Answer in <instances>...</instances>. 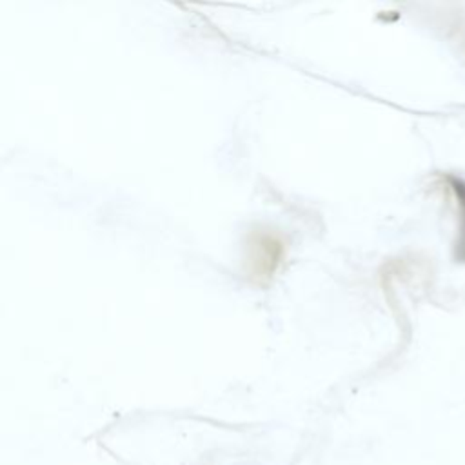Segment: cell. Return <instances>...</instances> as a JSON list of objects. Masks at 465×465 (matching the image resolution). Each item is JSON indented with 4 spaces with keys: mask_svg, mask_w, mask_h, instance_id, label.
<instances>
[{
    "mask_svg": "<svg viewBox=\"0 0 465 465\" xmlns=\"http://www.w3.org/2000/svg\"><path fill=\"white\" fill-rule=\"evenodd\" d=\"M449 183L452 193L456 194V200L460 203V214H461L460 236L456 243V260L465 263V180L460 176H449Z\"/></svg>",
    "mask_w": 465,
    "mask_h": 465,
    "instance_id": "obj_1",
    "label": "cell"
}]
</instances>
